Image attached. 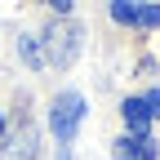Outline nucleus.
Listing matches in <instances>:
<instances>
[{
	"instance_id": "nucleus-2",
	"label": "nucleus",
	"mask_w": 160,
	"mask_h": 160,
	"mask_svg": "<svg viewBox=\"0 0 160 160\" xmlns=\"http://www.w3.org/2000/svg\"><path fill=\"white\" fill-rule=\"evenodd\" d=\"M80 22H53L49 31H45V40H49V62L53 67H71V58L80 53Z\"/></svg>"
},
{
	"instance_id": "nucleus-9",
	"label": "nucleus",
	"mask_w": 160,
	"mask_h": 160,
	"mask_svg": "<svg viewBox=\"0 0 160 160\" xmlns=\"http://www.w3.org/2000/svg\"><path fill=\"white\" fill-rule=\"evenodd\" d=\"M0 133H5V116H0Z\"/></svg>"
},
{
	"instance_id": "nucleus-7",
	"label": "nucleus",
	"mask_w": 160,
	"mask_h": 160,
	"mask_svg": "<svg viewBox=\"0 0 160 160\" xmlns=\"http://www.w3.org/2000/svg\"><path fill=\"white\" fill-rule=\"evenodd\" d=\"M142 102H147V111H151V120H156V116H160V89H151Z\"/></svg>"
},
{
	"instance_id": "nucleus-1",
	"label": "nucleus",
	"mask_w": 160,
	"mask_h": 160,
	"mask_svg": "<svg viewBox=\"0 0 160 160\" xmlns=\"http://www.w3.org/2000/svg\"><path fill=\"white\" fill-rule=\"evenodd\" d=\"M80 120H85V98L80 93H58L53 98V107H49V129L58 142H71L76 129H80Z\"/></svg>"
},
{
	"instance_id": "nucleus-6",
	"label": "nucleus",
	"mask_w": 160,
	"mask_h": 160,
	"mask_svg": "<svg viewBox=\"0 0 160 160\" xmlns=\"http://www.w3.org/2000/svg\"><path fill=\"white\" fill-rule=\"evenodd\" d=\"M18 49H22V62H27V67H40V58H45V53H40L36 36H22V40H18Z\"/></svg>"
},
{
	"instance_id": "nucleus-10",
	"label": "nucleus",
	"mask_w": 160,
	"mask_h": 160,
	"mask_svg": "<svg viewBox=\"0 0 160 160\" xmlns=\"http://www.w3.org/2000/svg\"><path fill=\"white\" fill-rule=\"evenodd\" d=\"M58 160H67V156H58Z\"/></svg>"
},
{
	"instance_id": "nucleus-4",
	"label": "nucleus",
	"mask_w": 160,
	"mask_h": 160,
	"mask_svg": "<svg viewBox=\"0 0 160 160\" xmlns=\"http://www.w3.org/2000/svg\"><path fill=\"white\" fill-rule=\"evenodd\" d=\"M120 116H125V125L133 129V138H147V129H151V111H147V102H142V98H125Z\"/></svg>"
},
{
	"instance_id": "nucleus-5",
	"label": "nucleus",
	"mask_w": 160,
	"mask_h": 160,
	"mask_svg": "<svg viewBox=\"0 0 160 160\" xmlns=\"http://www.w3.org/2000/svg\"><path fill=\"white\" fill-rule=\"evenodd\" d=\"M116 151V160H156V142H151V138H120V142L111 147Z\"/></svg>"
},
{
	"instance_id": "nucleus-3",
	"label": "nucleus",
	"mask_w": 160,
	"mask_h": 160,
	"mask_svg": "<svg viewBox=\"0 0 160 160\" xmlns=\"http://www.w3.org/2000/svg\"><path fill=\"white\" fill-rule=\"evenodd\" d=\"M111 18L125 27H160V5H151V0H111Z\"/></svg>"
},
{
	"instance_id": "nucleus-8",
	"label": "nucleus",
	"mask_w": 160,
	"mask_h": 160,
	"mask_svg": "<svg viewBox=\"0 0 160 160\" xmlns=\"http://www.w3.org/2000/svg\"><path fill=\"white\" fill-rule=\"evenodd\" d=\"M49 5H53L58 13H62V9H71V0H49Z\"/></svg>"
}]
</instances>
